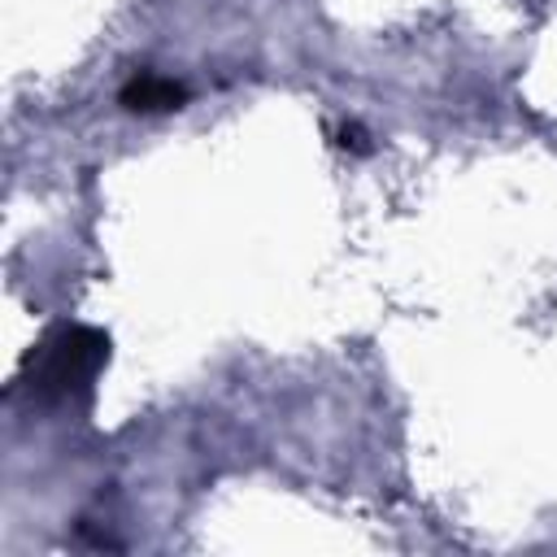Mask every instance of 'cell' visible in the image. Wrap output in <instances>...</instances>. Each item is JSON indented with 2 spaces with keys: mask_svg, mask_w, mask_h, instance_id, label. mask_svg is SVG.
Segmentation results:
<instances>
[{
  "mask_svg": "<svg viewBox=\"0 0 557 557\" xmlns=\"http://www.w3.org/2000/svg\"><path fill=\"white\" fill-rule=\"evenodd\" d=\"M335 144L348 148V152H370V135H366L357 122H344V126L335 131Z\"/></svg>",
  "mask_w": 557,
  "mask_h": 557,
  "instance_id": "obj_3",
  "label": "cell"
},
{
  "mask_svg": "<svg viewBox=\"0 0 557 557\" xmlns=\"http://www.w3.org/2000/svg\"><path fill=\"white\" fill-rule=\"evenodd\" d=\"M117 104L131 109V113H170V109H183L187 104V87L170 74H157V70H139L122 83L117 91Z\"/></svg>",
  "mask_w": 557,
  "mask_h": 557,
  "instance_id": "obj_2",
  "label": "cell"
},
{
  "mask_svg": "<svg viewBox=\"0 0 557 557\" xmlns=\"http://www.w3.org/2000/svg\"><path fill=\"white\" fill-rule=\"evenodd\" d=\"M109 366V335L96 326H57L48 339H39L26 357L22 383L35 400H74L91 392L100 370Z\"/></svg>",
  "mask_w": 557,
  "mask_h": 557,
  "instance_id": "obj_1",
  "label": "cell"
}]
</instances>
